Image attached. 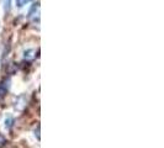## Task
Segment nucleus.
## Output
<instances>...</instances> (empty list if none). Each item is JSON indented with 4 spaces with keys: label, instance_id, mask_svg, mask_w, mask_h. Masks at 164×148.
Here are the masks:
<instances>
[{
    "label": "nucleus",
    "instance_id": "obj_4",
    "mask_svg": "<svg viewBox=\"0 0 164 148\" xmlns=\"http://www.w3.org/2000/svg\"><path fill=\"white\" fill-rule=\"evenodd\" d=\"M5 145H6V138L3 135H0V147H4Z\"/></svg>",
    "mask_w": 164,
    "mask_h": 148
},
{
    "label": "nucleus",
    "instance_id": "obj_6",
    "mask_svg": "<svg viewBox=\"0 0 164 148\" xmlns=\"http://www.w3.org/2000/svg\"><path fill=\"white\" fill-rule=\"evenodd\" d=\"M35 133H36V136H37V138L40 140V126H37V131H35Z\"/></svg>",
    "mask_w": 164,
    "mask_h": 148
},
{
    "label": "nucleus",
    "instance_id": "obj_2",
    "mask_svg": "<svg viewBox=\"0 0 164 148\" xmlns=\"http://www.w3.org/2000/svg\"><path fill=\"white\" fill-rule=\"evenodd\" d=\"M14 125V119H13V116H8L6 119H5V127L6 128H11Z\"/></svg>",
    "mask_w": 164,
    "mask_h": 148
},
{
    "label": "nucleus",
    "instance_id": "obj_1",
    "mask_svg": "<svg viewBox=\"0 0 164 148\" xmlns=\"http://www.w3.org/2000/svg\"><path fill=\"white\" fill-rule=\"evenodd\" d=\"M9 79H4L1 83H0V99H3L6 93H8V89H9Z\"/></svg>",
    "mask_w": 164,
    "mask_h": 148
},
{
    "label": "nucleus",
    "instance_id": "obj_5",
    "mask_svg": "<svg viewBox=\"0 0 164 148\" xmlns=\"http://www.w3.org/2000/svg\"><path fill=\"white\" fill-rule=\"evenodd\" d=\"M10 5H11V0H5V11L10 10Z\"/></svg>",
    "mask_w": 164,
    "mask_h": 148
},
{
    "label": "nucleus",
    "instance_id": "obj_3",
    "mask_svg": "<svg viewBox=\"0 0 164 148\" xmlns=\"http://www.w3.org/2000/svg\"><path fill=\"white\" fill-rule=\"evenodd\" d=\"M27 3H30V0H16V5L19 6V8H22V6H25Z\"/></svg>",
    "mask_w": 164,
    "mask_h": 148
}]
</instances>
